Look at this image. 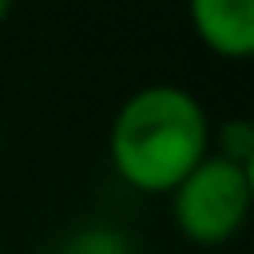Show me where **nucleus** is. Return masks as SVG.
Masks as SVG:
<instances>
[{
    "label": "nucleus",
    "instance_id": "nucleus-1",
    "mask_svg": "<svg viewBox=\"0 0 254 254\" xmlns=\"http://www.w3.org/2000/svg\"><path fill=\"white\" fill-rule=\"evenodd\" d=\"M107 155L115 175L139 194H171L210 155V119L194 91L147 83L119 103Z\"/></svg>",
    "mask_w": 254,
    "mask_h": 254
},
{
    "label": "nucleus",
    "instance_id": "nucleus-2",
    "mask_svg": "<svg viewBox=\"0 0 254 254\" xmlns=\"http://www.w3.org/2000/svg\"><path fill=\"white\" fill-rule=\"evenodd\" d=\"M250 198H254L250 167H238L210 151L171 190V214L183 238L198 246H218L242 230L250 214Z\"/></svg>",
    "mask_w": 254,
    "mask_h": 254
},
{
    "label": "nucleus",
    "instance_id": "nucleus-3",
    "mask_svg": "<svg viewBox=\"0 0 254 254\" xmlns=\"http://www.w3.org/2000/svg\"><path fill=\"white\" fill-rule=\"evenodd\" d=\"M190 24L214 56L242 60L254 52V0H194Z\"/></svg>",
    "mask_w": 254,
    "mask_h": 254
},
{
    "label": "nucleus",
    "instance_id": "nucleus-4",
    "mask_svg": "<svg viewBox=\"0 0 254 254\" xmlns=\"http://www.w3.org/2000/svg\"><path fill=\"white\" fill-rule=\"evenodd\" d=\"M60 254H131V242L115 226H87L64 242Z\"/></svg>",
    "mask_w": 254,
    "mask_h": 254
},
{
    "label": "nucleus",
    "instance_id": "nucleus-5",
    "mask_svg": "<svg viewBox=\"0 0 254 254\" xmlns=\"http://www.w3.org/2000/svg\"><path fill=\"white\" fill-rule=\"evenodd\" d=\"M214 155H222V159H230L238 167H250V159H254V127H250V119H242V115L226 119L218 127V151Z\"/></svg>",
    "mask_w": 254,
    "mask_h": 254
},
{
    "label": "nucleus",
    "instance_id": "nucleus-6",
    "mask_svg": "<svg viewBox=\"0 0 254 254\" xmlns=\"http://www.w3.org/2000/svg\"><path fill=\"white\" fill-rule=\"evenodd\" d=\"M4 20H8V4L0 0V24H4Z\"/></svg>",
    "mask_w": 254,
    "mask_h": 254
}]
</instances>
